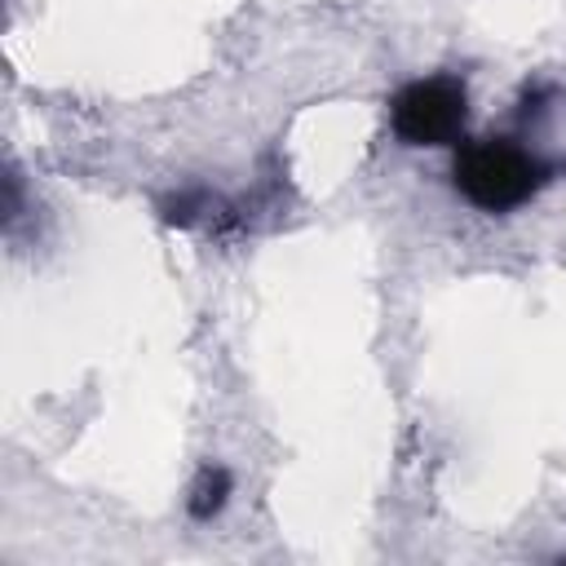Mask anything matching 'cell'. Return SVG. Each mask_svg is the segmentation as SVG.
<instances>
[{
	"label": "cell",
	"mask_w": 566,
	"mask_h": 566,
	"mask_svg": "<svg viewBox=\"0 0 566 566\" xmlns=\"http://www.w3.org/2000/svg\"><path fill=\"white\" fill-rule=\"evenodd\" d=\"M557 172H562V164H553L531 142L509 137V133L464 137L451 159V186L460 190V199L491 217L517 212L539 190H548L557 181Z\"/></svg>",
	"instance_id": "6da1fadb"
},
{
	"label": "cell",
	"mask_w": 566,
	"mask_h": 566,
	"mask_svg": "<svg viewBox=\"0 0 566 566\" xmlns=\"http://www.w3.org/2000/svg\"><path fill=\"white\" fill-rule=\"evenodd\" d=\"M389 133L402 146H460L469 128V88L460 75H420L389 97Z\"/></svg>",
	"instance_id": "7a4b0ae2"
},
{
	"label": "cell",
	"mask_w": 566,
	"mask_h": 566,
	"mask_svg": "<svg viewBox=\"0 0 566 566\" xmlns=\"http://www.w3.org/2000/svg\"><path fill=\"white\" fill-rule=\"evenodd\" d=\"M230 495H234L230 469L217 464V460H208V464H199V473H195V482H190V491H186V513H190L195 522H212V517L230 504Z\"/></svg>",
	"instance_id": "3957f363"
}]
</instances>
